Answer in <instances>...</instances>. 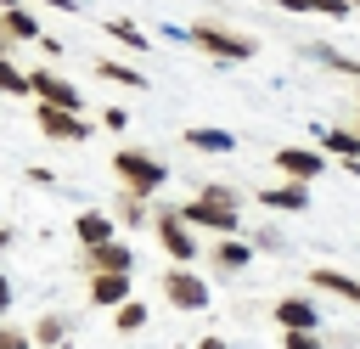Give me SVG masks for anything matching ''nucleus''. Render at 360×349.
I'll list each match as a JSON object with an SVG mask.
<instances>
[{
  "label": "nucleus",
  "instance_id": "obj_20",
  "mask_svg": "<svg viewBox=\"0 0 360 349\" xmlns=\"http://www.w3.org/2000/svg\"><path fill=\"white\" fill-rule=\"evenodd\" d=\"M321 146H326L338 163H349V158H360V129H338V124H332V129L321 135Z\"/></svg>",
  "mask_w": 360,
  "mask_h": 349
},
{
  "label": "nucleus",
  "instance_id": "obj_34",
  "mask_svg": "<svg viewBox=\"0 0 360 349\" xmlns=\"http://www.w3.org/2000/svg\"><path fill=\"white\" fill-rule=\"evenodd\" d=\"M11 45H17V39H11V34H6V23H0V56H11Z\"/></svg>",
  "mask_w": 360,
  "mask_h": 349
},
{
  "label": "nucleus",
  "instance_id": "obj_8",
  "mask_svg": "<svg viewBox=\"0 0 360 349\" xmlns=\"http://www.w3.org/2000/svg\"><path fill=\"white\" fill-rule=\"evenodd\" d=\"M202 259H208V270H214V276H242V270L253 265V248L231 231V236H214V242L202 248Z\"/></svg>",
  "mask_w": 360,
  "mask_h": 349
},
{
  "label": "nucleus",
  "instance_id": "obj_30",
  "mask_svg": "<svg viewBox=\"0 0 360 349\" xmlns=\"http://www.w3.org/2000/svg\"><path fill=\"white\" fill-rule=\"evenodd\" d=\"M22 174H28V180H34V186H56V174H51V169H39V163H28V169H22Z\"/></svg>",
  "mask_w": 360,
  "mask_h": 349
},
{
  "label": "nucleus",
  "instance_id": "obj_12",
  "mask_svg": "<svg viewBox=\"0 0 360 349\" xmlns=\"http://www.w3.org/2000/svg\"><path fill=\"white\" fill-rule=\"evenodd\" d=\"M259 203H264L270 214H304V208H309V180H287V174H281L276 186L259 191Z\"/></svg>",
  "mask_w": 360,
  "mask_h": 349
},
{
  "label": "nucleus",
  "instance_id": "obj_5",
  "mask_svg": "<svg viewBox=\"0 0 360 349\" xmlns=\"http://www.w3.org/2000/svg\"><path fill=\"white\" fill-rule=\"evenodd\" d=\"M163 298H169V310H186V315H197V310H208V276L202 270H191V265H169L163 270Z\"/></svg>",
  "mask_w": 360,
  "mask_h": 349
},
{
  "label": "nucleus",
  "instance_id": "obj_31",
  "mask_svg": "<svg viewBox=\"0 0 360 349\" xmlns=\"http://www.w3.org/2000/svg\"><path fill=\"white\" fill-rule=\"evenodd\" d=\"M11 298H17V293H11V276H6V270H0V315H6V310H11Z\"/></svg>",
  "mask_w": 360,
  "mask_h": 349
},
{
  "label": "nucleus",
  "instance_id": "obj_1",
  "mask_svg": "<svg viewBox=\"0 0 360 349\" xmlns=\"http://www.w3.org/2000/svg\"><path fill=\"white\" fill-rule=\"evenodd\" d=\"M180 214L208 236H231V231H242V191L225 180H208V186H197L191 203H180Z\"/></svg>",
  "mask_w": 360,
  "mask_h": 349
},
{
  "label": "nucleus",
  "instance_id": "obj_25",
  "mask_svg": "<svg viewBox=\"0 0 360 349\" xmlns=\"http://www.w3.org/2000/svg\"><path fill=\"white\" fill-rule=\"evenodd\" d=\"M0 96H34L28 90V68H17L11 56H0Z\"/></svg>",
  "mask_w": 360,
  "mask_h": 349
},
{
  "label": "nucleus",
  "instance_id": "obj_23",
  "mask_svg": "<svg viewBox=\"0 0 360 349\" xmlns=\"http://www.w3.org/2000/svg\"><path fill=\"white\" fill-rule=\"evenodd\" d=\"M101 28H107V34H112V39H118V45H129V51H135V56H141V51H146V45H152V39H146V34H141V28H135V23H129V17H107V23H101Z\"/></svg>",
  "mask_w": 360,
  "mask_h": 349
},
{
  "label": "nucleus",
  "instance_id": "obj_10",
  "mask_svg": "<svg viewBox=\"0 0 360 349\" xmlns=\"http://www.w3.org/2000/svg\"><path fill=\"white\" fill-rule=\"evenodd\" d=\"M270 163H276L287 180H315V174L326 169V146H321V152H315V146H276Z\"/></svg>",
  "mask_w": 360,
  "mask_h": 349
},
{
  "label": "nucleus",
  "instance_id": "obj_7",
  "mask_svg": "<svg viewBox=\"0 0 360 349\" xmlns=\"http://www.w3.org/2000/svg\"><path fill=\"white\" fill-rule=\"evenodd\" d=\"M28 90H34V101H56V107L84 113V90L73 79H62L56 68H28Z\"/></svg>",
  "mask_w": 360,
  "mask_h": 349
},
{
  "label": "nucleus",
  "instance_id": "obj_16",
  "mask_svg": "<svg viewBox=\"0 0 360 349\" xmlns=\"http://www.w3.org/2000/svg\"><path fill=\"white\" fill-rule=\"evenodd\" d=\"M191 152H214V158H225V152H236V135L231 129H202V124H191L186 135H180Z\"/></svg>",
  "mask_w": 360,
  "mask_h": 349
},
{
  "label": "nucleus",
  "instance_id": "obj_6",
  "mask_svg": "<svg viewBox=\"0 0 360 349\" xmlns=\"http://www.w3.org/2000/svg\"><path fill=\"white\" fill-rule=\"evenodd\" d=\"M34 124H39V135L45 141H62V146H79V141H90V118L84 113H73V107H56V101H39L34 107Z\"/></svg>",
  "mask_w": 360,
  "mask_h": 349
},
{
  "label": "nucleus",
  "instance_id": "obj_19",
  "mask_svg": "<svg viewBox=\"0 0 360 349\" xmlns=\"http://www.w3.org/2000/svg\"><path fill=\"white\" fill-rule=\"evenodd\" d=\"M73 236H79L84 248H96V242H107V236H112V214H101V208H84V214L73 220Z\"/></svg>",
  "mask_w": 360,
  "mask_h": 349
},
{
  "label": "nucleus",
  "instance_id": "obj_24",
  "mask_svg": "<svg viewBox=\"0 0 360 349\" xmlns=\"http://www.w3.org/2000/svg\"><path fill=\"white\" fill-rule=\"evenodd\" d=\"M281 11H321V17H349L354 0H276Z\"/></svg>",
  "mask_w": 360,
  "mask_h": 349
},
{
  "label": "nucleus",
  "instance_id": "obj_22",
  "mask_svg": "<svg viewBox=\"0 0 360 349\" xmlns=\"http://www.w3.org/2000/svg\"><path fill=\"white\" fill-rule=\"evenodd\" d=\"M146 321H152V310H146L141 298H124V304L112 310V332H141Z\"/></svg>",
  "mask_w": 360,
  "mask_h": 349
},
{
  "label": "nucleus",
  "instance_id": "obj_17",
  "mask_svg": "<svg viewBox=\"0 0 360 349\" xmlns=\"http://www.w3.org/2000/svg\"><path fill=\"white\" fill-rule=\"evenodd\" d=\"M28 332H34V349H62V343H68V332H73V321H68V315H56V310H45Z\"/></svg>",
  "mask_w": 360,
  "mask_h": 349
},
{
  "label": "nucleus",
  "instance_id": "obj_15",
  "mask_svg": "<svg viewBox=\"0 0 360 349\" xmlns=\"http://www.w3.org/2000/svg\"><path fill=\"white\" fill-rule=\"evenodd\" d=\"M0 23H6V34L17 39V45H39V17L28 11V6H17V0H0Z\"/></svg>",
  "mask_w": 360,
  "mask_h": 349
},
{
  "label": "nucleus",
  "instance_id": "obj_2",
  "mask_svg": "<svg viewBox=\"0 0 360 349\" xmlns=\"http://www.w3.org/2000/svg\"><path fill=\"white\" fill-rule=\"evenodd\" d=\"M112 174H118L124 191H141V197H158V191L169 186V163L152 158L146 146H118V152H112Z\"/></svg>",
  "mask_w": 360,
  "mask_h": 349
},
{
  "label": "nucleus",
  "instance_id": "obj_26",
  "mask_svg": "<svg viewBox=\"0 0 360 349\" xmlns=\"http://www.w3.org/2000/svg\"><path fill=\"white\" fill-rule=\"evenodd\" d=\"M309 56L326 62V68H338V73H349V79H360V56H338L332 45H309Z\"/></svg>",
  "mask_w": 360,
  "mask_h": 349
},
{
  "label": "nucleus",
  "instance_id": "obj_21",
  "mask_svg": "<svg viewBox=\"0 0 360 349\" xmlns=\"http://www.w3.org/2000/svg\"><path fill=\"white\" fill-rule=\"evenodd\" d=\"M146 203H152V197L118 186V220H124V225H152V208H146Z\"/></svg>",
  "mask_w": 360,
  "mask_h": 349
},
{
  "label": "nucleus",
  "instance_id": "obj_32",
  "mask_svg": "<svg viewBox=\"0 0 360 349\" xmlns=\"http://www.w3.org/2000/svg\"><path fill=\"white\" fill-rule=\"evenodd\" d=\"M39 6H51V11H79V0H39Z\"/></svg>",
  "mask_w": 360,
  "mask_h": 349
},
{
  "label": "nucleus",
  "instance_id": "obj_4",
  "mask_svg": "<svg viewBox=\"0 0 360 349\" xmlns=\"http://www.w3.org/2000/svg\"><path fill=\"white\" fill-rule=\"evenodd\" d=\"M152 231H158V248L169 253V265H191V259H202V242H197V225L180 214V203H169V208H158L152 214Z\"/></svg>",
  "mask_w": 360,
  "mask_h": 349
},
{
  "label": "nucleus",
  "instance_id": "obj_14",
  "mask_svg": "<svg viewBox=\"0 0 360 349\" xmlns=\"http://www.w3.org/2000/svg\"><path fill=\"white\" fill-rule=\"evenodd\" d=\"M309 287L338 293L343 304H354V310H360V276H349V270H338V265H315V270H309Z\"/></svg>",
  "mask_w": 360,
  "mask_h": 349
},
{
  "label": "nucleus",
  "instance_id": "obj_35",
  "mask_svg": "<svg viewBox=\"0 0 360 349\" xmlns=\"http://www.w3.org/2000/svg\"><path fill=\"white\" fill-rule=\"evenodd\" d=\"M6 248H11V225L0 220V253H6Z\"/></svg>",
  "mask_w": 360,
  "mask_h": 349
},
{
  "label": "nucleus",
  "instance_id": "obj_28",
  "mask_svg": "<svg viewBox=\"0 0 360 349\" xmlns=\"http://www.w3.org/2000/svg\"><path fill=\"white\" fill-rule=\"evenodd\" d=\"M281 349H326L321 332H281Z\"/></svg>",
  "mask_w": 360,
  "mask_h": 349
},
{
  "label": "nucleus",
  "instance_id": "obj_3",
  "mask_svg": "<svg viewBox=\"0 0 360 349\" xmlns=\"http://www.w3.org/2000/svg\"><path fill=\"white\" fill-rule=\"evenodd\" d=\"M186 39H191L202 56H214V62H248V56L259 51L253 34H236V28H225V23H202V17L186 28Z\"/></svg>",
  "mask_w": 360,
  "mask_h": 349
},
{
  "label": "nucleus",
  "instance_id": "obj_33",
  "mask_svg": "<svg viewBox=\"0 0 360 349\" xmlns=\"http://www.w3.org/2000/svg\"><path fill=\"white\" fill-rule=\"evenodd\" d=\"M197 349H231L225 338H197Z\"/></svg>",
  "mask_w": 360,
  "mask_h": 349
},
{
  "label": "nucleus",
  "instance_id": "obj_13",
  "mask_svg": "<svg viewBox=\"0 0 360 349\" xmlns=\"http://www.w3.org/2000/svg\"><path fill=\"white\" fill-rule=\"evenodd\" d=\"M90 270H135V248H124L118 236H107V242L84 248V276Z\"/></svg>",
  "mask_w": 360,
  "mask_h": 349
},
{
  "label": "nucleus",
  "instance_id": "obj_29",
  "mask_svg": "<svg viewBox=\"0 0 360 349\" xmlns=\"http://www.w3.org/2000/svg\"><path fill=\"white\" fill-rule=\"evenodd\" d=\"M101 129L124 135V129H129V113H124V107H101Z\"/></svg>",
  "mask_w": 360,
  "mask_h": 349
},
{
  "label": "nucleus",
  "instance_id": "obj_9",
  "mask_svg": "<svg viewBox=\"0 0 360 349\" xmlns=\"http://www.w3.org/2000/svg\"><path fill=\"white\" fill-rule=\"evenodd\" d=\"M270 321H276L281 332H321V310H315L304 293H287V298H276V304H270Z\"/></svg>",
  "mask_w": 360,
  "mask_h": 349
},
{
  "label": "nucleus",
  "instance_id": "obj_27",
  "mask_svg": "<svg viewBox=\"0 0 360 349\" xmlns=\"http://www.w3.org/2000/svg\"><path fill=\"white\" fill-rule=\"evenodd\" d=\"M0 349H34V332H22V326H11L0 315Z\"/></svg>",
  "mask_w": 360,
  "mask_h": 349
},
{
  "label": "nucleus",
  "instance_id": "obj_36",
  "mask_svg": "<svg viewBox=\"0 0 360 349\" xmlns=\"http://www.w3.org/2000/svg\"><path fill=\"white\" fill-rule=\"evenodd\" d=\"M354 6H360V0H354Z\"/></svg>",
  "mask_w": 360,
  "mask_h": 349
},
{
  "label": "nucleus",
  "instance_id": "obj_11",
  "mask_svg": "<svg viewBox=\"0 0 360 349\" xmlns=\"http://www.w3.org/2000/svg\"><path fill=\"white\" fill-rule=\"evenodd\" d=\"M84 293H90L96 310H118L135 287H129V270H90V276H84Z\"/></svg>",
  "mask_w": 360,
  "mask_h": 349
},
{
  "label": "nucleus",
  "instance_id": "obj_18",
  "mask_svg": "<svg viewBox=\"0 0 360 349\" xmlns=\"http://www.w3.org/2000/svg\"><path fill=\"white\" fill-rule=\"evenodd\" d=\"M90 68H96V79H107V84H124V90H146V84H152L141 68H129V62H112V56H101V62H90Z\"/></svg>",
  "mask_w": 360,
  "mask_h": 349
}]
</instances>
